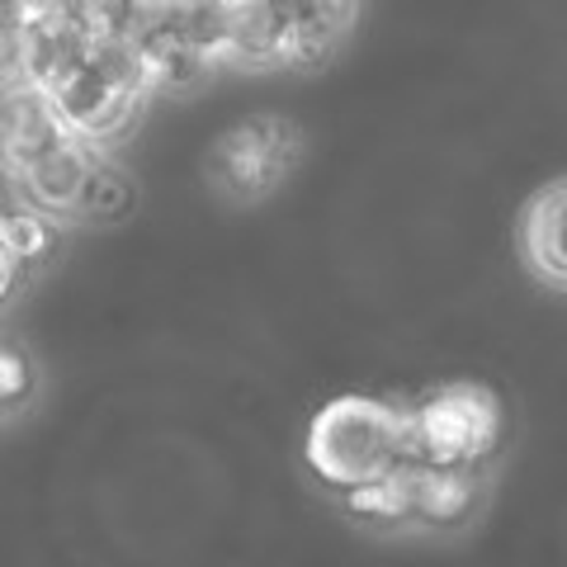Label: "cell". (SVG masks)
Wrapping results in <instances>:
<instances>
[{"mask_svg": "<svg viewBox=\"0 0 567 567\" xmlns=\"http://www.w3.org/2000/svg\"><path fill=\"white\" fill-rule=\"evenodd\" d=\"M308 468L327 487L350 492L379 477H393L406 464V412L379 398H336L308 425Z\"/></svg>", "mask_w": 567, "mask_h": 567, "instance_id": "1", "label": "cell"}, {"mask_svg": "<svg viewBox=\"0 0 567 567\" xmlns=\"http://www.w3.org/2000/svg\"><path fill=\"white\" fill-rule=\"evenodd\" d=\"M502 398L483 383H450L406 412V464L477 468L502 445Z\"/></svg>", "mask_w": 567, "mask_h": 567, "instance_id": "2", "label": "cell"}, {"mask_svg": "<svg viewBox=\"0 0 567 567\" xmlns=\"http://www.w3.org/2000/svg\"><path fill=\"white\" fill-rule=\"evenodd\" d=\"M293 156H298L293 123L251 118L218 142V152H213V181H218L227 199H260V194H270L284 181Z\"/></svg>", "mask_w": 567, "mask_h": 567, "instance_id": "3", "label": "cell"}, {"mask_svg": "<svg viewBox=\"0 0 567 567\" xmlns=\"http://www.w3.org/2000/svg\"><path fill=\"white\" fill-rule=\"evenodd\" d=\"M48 100H52V110H58L62 128L71 137L91 142V147L123 137L137 123L142 104H147V95L123 91V85H114L100 66H91V58L71 71L58 91H48Z\"/></svg>", "mask_w": 567, "mask_h": 567, "instance_id": "4", "label": "cell"}, {"mask_svg": "<svg viewBox=\"0 0 567 567\" xmlns=\"http://www.w3.org/2000/svg\"><path fill=\"white\" fill-rule=\"evenodd\" d=\"M85 58H91V33L62 6H43L24 20V85L33 91H58Z\"/></svg>", "mask_w": 567, "mask_h": 567, "instance_id": "5", "label": "cell"}, {"mask_svg": "<svg viewBox=\"0 0 567 567\" xmlns=\"http://www.w3.org/2000/svg\"><path fill=\"white\" fill-rule=\"evenodd\" d=\"M62 137H71V133L62 128V118L43 91H33V85L0 91V171H6L10 181H20L33 156L58 147Z\"/></svg>", "mask_w": 567, "mask_h": 567, "instance_id": "6", "label": "cell"}, {"mask_svg": "<svg viewBox=\"0 0 567 567\" xmlns=\"http://www.w3.org/2000/svg\"><path fill=\"white\" fill-rule=\"evenodd\" d=\"M95 156L100 152L91 147V142L62 137L58 147H48L43 156H33V162L24 166V175H20L24 199L33 208H43V213H71V208H76L81 185H85V171H91Z\"/></svg>", "mask_w": 567, "mask_h": 567, "instance_id": "7", "label": "cell"}, {"mask_svg": "<svg viewBox=\"0 0 567 567\" xmlns=\"http://www.w3.org/2000/svg\"><path fill=\"white\" fill-rule=\"evenodd\" d=\"M406 477V525L450 529L473 511V468H402Z\"/></svg>", "mask_w": 567, "mask_h": 567, "instance_id": "8", "label": "cell"}, {"mask_svg": "<svg viewBox=\"0 0 567 567\" xmlns=\"http://www.w3.org/2000/svg\"><path fill=\"white\" fill-rule=\"evenodd\" d=\"M270 10L289 29V62H322L354 20V0H270Z\"/></svg>", "mask_w": 567, "mask_h": 567, "instance_id": "9", "label": "cell"}, {"mask_svg": "<svg viewBox=\"0 0 567 567\" xmlns=\"http://www.w3.org/2000/svg\"><path fill=\"white\" fill-rule=\"evenodd\" d=\"M227 62L279 66L289 62V29L279 24L270 0H227Z\"/></svg>", "mask_w": 567, "mask_h": 567, "instance_id": "10", "label": "cell"}, {"mask_svg": "<svg viewBox=\"0 0 567 567\" xmlns=\"http://www.w3.org/2000/svg\"><path fill=\"white\" fill-rule=\"evenodd\" d=\"M525 256L529 265L554 279L567 284V181L548 185L525 213Z\"/></svg>", "mask_w": 567, "mask_h": 567, "instance_id": "11", "label": "cell"}, {"mask_svg": "<svg viewBox=\"0 0 567 567\" xmlns=\"http://www.w3.org/2000/svg\"><path fill=\"white\" fill-rule=\"evenodd\" d=\"M133 204H137L133 175L123 166H114V162H104V156H95L91 171H85V185H81L76 208H71V213L95 218V223H118L123 213H133Z\"/></svg>", "mask_w": 567, "mask_h": 567, "instance_id": "12", "label": "cell"}, {"mask_svg": "<svg viewBox=\"0 0 567 567\" xmlns=\"http://www.w3.org/2000/svg\"><path fill=\"white\" fill-rule=\"evenodd\" d=\"M0 251L29 270V265H39L52 251V223L43 218L39 208L6 204L0 208Z\"/></svg>", "mask_w": 567, "mask_h": 567, "instance_id": "13", "label": "cell"}, {"mask_svg": "<svg viewBox=\"0 0 567 567\" xmlns=\"http://www.w3.org/2000/svg\"><path fill=\"white\" fill-rule=\"evenodd\" d=\"M33 398V360L20 346H0V412H20Z\"/></svg>", "mask_w": 567, "mask_h": 567, "instance_id": "14", "label": "cell"}, {"mask_svg": "<svg viewBox=\"0 0 567 567\" xmlns=\"http://www.w3.org/2000/svg\"><path fill=\"white\" fill-rule=\"evenodd\" d=\"M20 279H24V265H14L6 251H0V308L14 298V289H20Z\"/></svg>", "mask_w": 567, "mask_h": 567, "instance_id": "15", "label": "cell"}, {"mask_svg": "<svg viewBox=\"0 0 567 567\" xmlns=\"http://www.w3.org/2000/svg\"><path fill=\"white\" fill-rule=\"evenodd\" d=\"M29 6L24 0H0V29H24Z\"/></svg>", "mask_w": 567, "mask_h": 567, "instance_id": "16", "label": "cell"}, {"mask_svg": "<svg viewBox=\"0 0 567 567\" xmlns=\"http://www.w3.org/2000/svg\"><path fill=\"white\" fill-rule=\"evenodd\" d=\"M24 6H29V14H33V10H43V6H58V0H24Z\"/></svg>", "mask_w": 567, "mask_h": 567, "instance_id": "17", "label": "cell"}]
</instances>
